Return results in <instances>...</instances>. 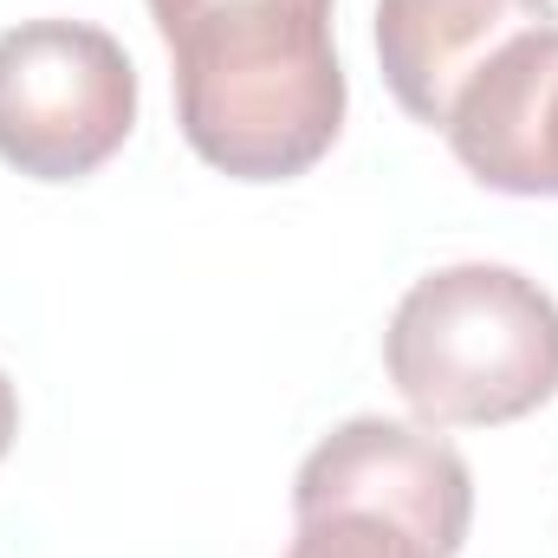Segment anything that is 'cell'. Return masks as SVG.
Masks as SVG:
<instances>
[{"label": "cell", "mask_w": 558, "mask_h": 558, "mask_svg": "<svg viewBox=\"0 0 558 558\" xmlns=\"http://www.w3.org/2000/svg\"><path fill=\"white\" fill-rule=\"evenodd\" d=\"M175 65V124L234 182H292L344 131L331 0H149Z\"/></svg>", "instance_id": "1"}, {"label": "cell", "mask_w": 558, "mask_h": 558, "mask_svg": "<svg viewBox=\"0 0 558 558\" xmlns=\"http://www.w3.org/2000/svg\"><path fill=\"white\" fill-rule=\"evenodd\" d=\"M384 364L428 428L520 422L558 397V299L520 267H441L403 292Z\"/></svg>", "instance_id": "2"}, {"label": "cell", "mask_w": 558, "mask_h": 558, "mask_svg": "<svg viewBox=\"0 0 558 558\" xmlns=\"http://www.w3.org/2000/svg\"><path fill=\"white\" fill-rule=\"evenodd\" d=\"M137 124L131 52L85 20H20L0 33V162L33 182H85Z\"/></svg>", "instance_id": "3"}, {"label": "cell", "mask_w": 558, "mask_h": 558, "mask_svg": "<svg viewBox=\"0 0 558 558\" xmlns=\"http://www.w3.org/2000/svg\"><path fill=\"white\" fill-rule=\"evenodd\" d=\"M331 507H371L403 520L428 539L435 558H454L474 526V474L468 461L416 422L357 416L331 428L292 481V513H331Z\"/></svg>", "instance_id": "4"}, {"label": "cell", "mask_w": 558, "mask_h": 558, "mask_svg": "<svg viewBox=\"0 0 558 558\" xmlns=\"http://www.w3.org/2000/svg\"><path fill=\"white\" fill-rule=\"evenodd\" d=\"M441 137L500 195H558V20L507 39L454 98Z\"/></svg>", "instance_id": "5"}, {"label": "cell", "mask_w": 558, "mask_h": 558, "mask_svg": "<svg viewBox=\"0 0 558 558\" xmlns=\"http://www.w3.org/2000/svg\"><path fill=\"white\" fill-rule=\"evenodd\" d=\"M553 0H377V59L390 98L441 131L474 72L520 33L553 26Z\"/></svg>", "instance_id": "6"}, {"label": "cell", "mask_w": 558, "mask_h": 558, "mask_svg": "<svg viewBox=\"0 0 558 558\" xmlns=\"http://www.w3.org/2000/svg\"><path fill=\"white\" fill-rule=\"evenodd\" d=\"M286 558H435L428 539L410 533L390 513L371 507H331V513H305Z\"/></svg>", "instance_id": "7"}, {"label": "cell", "mask_w": 558, "mask_h": 558, "mask_svg": "<svg viewBox=\"0 0 558 558\" xmlns=\"http://www.w3.org/2000/svg\"><path fill=\"white\" fill-rule=\"evenodd\" d=\"M13 435H20V397H13V384H7V371H0V461H7V448H13Z\"/></svg>", "instance_id": "8"}]
</instances>
